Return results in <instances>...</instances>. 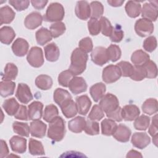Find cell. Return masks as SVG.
<instances>
[{
  "mask_svg": "<svg viewBox=\"0 0 158 158\" xmlns=\"http://www.w3.org/2000/svg\"><path fill=\"white\" fill-rule=\"evenodd\" d=\"M88 56L79 48H75L71 55V63L69 70L74 75L81 74L86 69Z\"/></svg>",
  "mask_w": 158,
  "mask_h": 158,
  "instance_id": "cell-1",
  "label": "cell"
},
{
  "mask_svg": "<svg viewBox=\"0 0 158 158\" xmlns=\"http://www.w3.org/2000/svg\"><path fill=\"white\" fill-rule=\"evenodd\" d=\"M65 133V121L60 117H57L54 120L49 122L48 130V137L56 142L60 141Z\"/></svg>",
  "mask_w": 158,
  "mask_h": 158,
  "instance_id": "cell-2",
  "label": "cell"
},
{
  "mask_svg": "<svg viewBox=\"0 0 158 158\" xmlns=\"http://www.w3.org/2000/svg\"><path fill=\"white\" fill-rule=\"evenodd\" d=\"M65 10L63 6L59 2L50 4L44 15V20L46 22H60L64 17Z\"/></svg>",
  "mask_w": 158,
  "mask_h": 158,
  "instance_id": "cell-3",
  "label": "cell"
},
{
  "mask_svg": "<svg viewBox=\"0 0 158 158\" xmlns=\"http://www.w3.org/2000/svg\"><path fill=\"white\" fill-rule=\"evenodd\" d=\"M121 76L120 69L117 65H109L102 70V78L106 83H114L119 80Z\"/></svg>",
  "mask_w": 158,
  "mask_h": 158,
  "instance_id": "cell-4",
  "label": "cell"
},
{
  "mask_svg": "<svg viewBox=\"0 0 158 158\" xmlns=\"http://www.w3.org/2000/svg\"><path fill=\"white\" fill-rule=\"evenodd\" d=\"M154 28L152 22L143 18L136 20L135 24V30L136 34L141 37L151 35L154 31Z\"/></svg>",
  "mask_w": 158,
  "mask_h": 158,
  "instance_id": "cell-5",
  "label": "cell"
},
{
  "mask_svg": "<svg viewBox=\"0 0 158 158\" xmlns=\"http://www.w3.org/2000/svg\"><path fill=\"white\" fill-rule=\"evenodd\" d=\"M27 60L29 64L35 68L40 67L44 64V57L41 48L38 46L32 47L27 56Z\"/></svg>",
  "mask_w": 158,
  "mask_h": 158,
  "instance_id": "cell-6",
  "label": "cell"
},
{
  "mask_svg": "<svg viewBox=\"0 0 158 158\" xmlns=\"http://www.w3.org/2000/svg\"><path fill=\"white\" fill-rule=\"evenodd\" d=\"M103 111L107 114L116 109L119 106V102L116 96L107 93L100 99L99 104Z\"/></svg>",
  "mask_w": 158,
  "mask_h": 158,
  "instance_id": "cell-7",
  "label": "cell"
},
{
  "mask_svg": "<svg viewBox=\"0 0 158 158\" xmlns=\"http://www.w3.org/2000/svg\"><path fill=\"white\" fill-rule=\"evenodd\" d=\"M92 61L96 65L102 66L109 60L107 49L102 46H97L92 50L91 54Z\"/></svg>",
  "mask_w": 158,
  "mask_h": 158,
  "instance_id": "cell-8",
  "label": "cell"
},
{
  "mask_svg": "<svg viewBox=\"0 0 158 158\" xmlns=\"http://www.w3.org/2000/svg\"><path fill=\"white\" fill-rule=\"evenodd\" d=\"M155 1H149L143 5L141 8V16L143 19H148L151 22L156 21L157 19L158 6L157 3L154 4Z\"/></svg>",
  "mask_w": 158,
  "mask_h": 158,
  "instance_id": "cell-9",
  "label": "cell"
},
{
  "mask_svg": "<svg viewBox=\"0 0 158 158\" xmlns=\"http://www.w3.org/2000/svg\"><path fill=\"white\" fill-rule=\"evenodd\" d=\"M15 97L22 104H28L33 99V95L30 87L27 84L23 83L18 85Z\"/></svg>",
  "mask_w": 158,
  "mask_h": 158,
  "instance_id": "cell-10",
  "label": "cell"
},
{
  "mask_svg": "<svg viewBox=\"0 0 158 158\" xmlns=\"http://www.w3.org/2000/svg\"><path fill=\"white\" fill-rule=\"evenodd\" d=\"M68 87L73 94H78L86 91L87 84L83 77H73L70 81Z\"/></svg>",
  "mask_w": 158,
  "mask_h": 158,
  "instance_id": "cell-11",
  "label": "cell"
},
{
  "mask_svg": "<svg viewBox=\"0 0 158 158\" xmlns=\"http://www.w3.org/2000/svg\"><path fill=\"white\" fill-rule=\"evenodd\" d=\"M131 142L135 148L143 149L149 144L151 139L146 133L136 132L132 135Z\"/></svg>",
  "mask_w": 158,
  "mask_h": 158,
  "instance_id": "cell-12",
  "label": "cell"
},
{
  "mask_svg": "<svg viewBox=\"0 0 158 158\" xmlns=\"http://www.w3.org/2000/svg\"><path fill=\"white\" fill-rule=\"evenodd\" d=\"M43 17L38 12H32L24 20L25 27L30 30H34L42 24Z\"/></svg>",
  "mask_w": 158,
  "mask_h": 158,
  "instance_id": "cell-13",
  "label": "cell"
},
{
  "mask_svg": "<svg viewBox=\"0 0 158 158\" xmlns=\"http://www.w3.org/2000/svg\"><path fill=\"white\" fill-rule=\"evenodd\" d=\"M75 12L78 18L86 20L91 16V9L89 3L86 1H80L76 4Z\"/></svg>",
  "mask_w": 158,
  "mask_h": 158,
  "instance_id": "cell-14",
  "label": "cell"
},
{
  "mask_svg": "<svg viewBox=\"0 0 158 158\" xmlns=\"http://www.w3.org/2000/svg\"><path fill=\"white\" fill-rule=\"evenodd\" d=\"M29 44L27 40L22 38H17L12 44V50L14 54L18 57H23L27 54Z\"/></svg>",
  "mask_w": 158,
  "mask_h": 158,
  "instance_id": "cell-15",
  "label": "cell"
},
{
  "mask_svg": "<svg viewBox=\"0 0 158 158\" xmlns=\"http://www.w3.org/2000/svg\"><path fill=\"white\" fill-rule=\"evenodd\" d=\"M28 118L31 120H40L43 115V104L40 101H33L28 106Z\"/></svg>",
  "mask_w": 158,
  "mask_h": 158,
  "instance_id": "cell-16",
  "label": "cell"
},
{
  "mask_svg": "<svg viewBox=\"0 0 158 158\" xmlns=\"http://www.w3.org/2000/svg\"><path fill=\"white\" fill-rule=\"evenodd\" d=\"M10 146L12 151L23 154L27 150V139L19 136H14L9 140Z\"/></svg>",
  "mask_w": 158,
  "mask_h": 158,
  "instance_id": "cell-17",
  "label": "cell"
},
{
  "mask_svg": "<svg viewBox=\"0 0 158 158\" xmlns=\"http://www.w3.org/2000/svg\"><path fill=\"white\" fill-rule=\"evenodd\" d=\"M46 124L40 120H33L30 123V133L33 137L42 138L45 136Z\"/></svg>",
  "mask_w": 158,
  "mask_h": 158,
  "instance_id": "cell-18",
  "label": "cell"
},
{
  "mask_svg": "<svg viewBox=\"0 0 158 158\" xmlns=\"http://www.w3.org/2000/svg\"><path fill=\"white\" fill-rule=\"evenodd\" d=\"M131 134V131L128 127L123 124H120L117 125L112 136L118 141L126 143L129 141Z\"/></svg>",
  "mask_w": 158,
  "mask_h": 158,
  "instance_id": "cell-19",
  "label": "cell"
},
{
  "mask_svg": "<svg viewBox=\"0 0 158 158\" xmlns=\"http://www.w3.org/2000/svg\"><path fill=\"white\" fill-rule=\"evenodd\" d=\"M140 114L139 108L134 104H128L122 108V118L125 121H133L137 118Z\"/></svg>",
  "mask_w": 158,
  "mask_h": 158,
  "instance_id": "cell-20",
  "label": "cell"
},
{
  "mask_svg": "<svg viewBox=\"0 0 158 158\" xmlns=\"http://www.w3.org/2000/svg\"><path fill=\"white\" fill-rule=\"evenodd\" d=\"M91 101L87 95H81L76 98L78 112L81 115H86L91 107Z\"/></svg>",
  "mask_w": 158,
  "mask_h": 158,
  "instance_id": "cell-21",
  "label": "cell"
},
{
  "mask_svg": "<svg viewBox=\"0 0 158 158\" xmlns=\"http://www.w3.org/2000/svg\"><path fill=\"white\" fill-rule=\"evenodd\" d=\"M44 54L47 60L49 62H56L58 60L60 56V51L58 46L54 43H51L44 46Z\"/></svg>",
  "mask_w": 158,
  "mask_h": 158,
  "instance_id": "cell-22",
  "label": "cell"
},
{
  "mask_svg": "<svg viewBox=\"0 0 158 158\" xmlns=\"http://www.w3.org/2000/svg\"><path fill=\"white\" fill-rule=\"evenodd\" d=\"M86 122L85 118L78 116L69 122L68 128L73 133H80L84 130Z\"/></svg>",
  "mask_w": 158,
  "mask_h": 158,
  "instance_id": "cell-23",
  "label": "cell"
},
{
  "mask_svg": "<svg viewBox=\"0 0 158 158\" xmlns=\"http://www.w3.org/2000/svg\"><path fill=\"white\" fill-rule=\"evenodd\" d=\"M15 16V12L9 6H5L0 8V25L9 24L11 23Z\"/></svg>",
  "mask_w": 158,
  "mask_h": 158,
  "instance_id": "cell-24",
  "label": "cell"
},
{
  "mask_svg": "<svg viewBox=\"0 0 158 158\" xmlns=\"http://www.w3.org/2000/svg\"><path fill=\"white\" fill-rule=\"evenodd\" d=\"M106 91L105 84L102 82L97 83L93 85L89 89V93L94 101L98 102L104 95Z\"/></svg>",
  "mask_w": 158,
  "mask_h": 158,
  "instance_id": "cell-25",
  "label": "cell"
},
{
  "mask_svg": "<svg viewBox=\"0 0 158 158\" xmlns=\"http://www.w3.org/2000/svg\"><path fill=\"white\" fill-rule=\"evenodd\" d=\"M15 37V33L9 26H4L0 29V40L3 44L9 45Z\"/></svg>",
  "mask_w": 158,
  "mask_h": 158,
  "instance_id": "cell-26",
  "label": "cell"
},
{
  "mask_svg": "<svg viewBox=\"0 0 158 158\" xmlns=\"http://www.w3.org/2000/svg\"><path fill=\"white\" fill-rule=\"evenodd\" d=\"M60 107L64 115L68 118L73 117L78 112L77 104L72 99L67 101Z\"/></svg>",
  "mask_w": 158,
  "mask_h": 158,
  "instance_id": "cell-27",
  "label": "cell"
},
{
  "mask_svg": "<svg viewBox=\"0 0 158 158\" xmlns=\"http://www.w3.org/2000/svg\"><path fill=\"white\" fill-rule=\"evenodd\" d=\"M53 99L54 102L60 107L67 101L72 99V97L69 92L66 89L57 88L54 92Z\"/></svg>",
  "mask_w": 158,
  "mask_h": 158,
  "instance_id": "cell-28",
  "label": "cell"
},
{
  "mask_svg": "<svg viewBox=\"0 0 158 158\" xmlns=\"http://www.w3.org/2000/svg\"><path fill=\"white\" fill-rule=\"evenodd\" d=\"M125 9L130 17L136 18L138 17L141 13V6L138 1H128L126 3Z\"/></svg>",
  "mask_w": 158,
  "mask_h": 158,
  "instance_id": "cell-29",
  "label": "cell"
},
{
  "mask_svg": "<svg viewBox=\"0 0 158 158\" xmlns=\"http://www.w3.org/2000/svg\"><path fill=\"white\" fill-rule=\"evenodd\" d=\"M35 37L37 43L41 46H44L52 38L51 31L44 27H42L36 31Z\"/></svg>",
  "mask_w": 158,
  "mask_h": 158,
  "instance_id": "cell-30",
  "label": "cell"
},
{
  "mask_svg": "<svg viewBox=\"0 0 158 158\" xmlns=\"http://www.w3.org/2000/svg\"><path fill=\"white\" fill-rule=\"evenodd\" d=\"M149 54L141 49L134 51L131 56V60L135 65H143L149 60Z\"/></svg>",
  "mask_w": 158,
  "mask_h": 158,
  "instance_id": "cell-31",
  "label": "cell"
},
{
  "mask_svg": "<svg viewBox=\"0 0 158 158\" xmlns=\"http://www.w3.org/2000/svg\"><path fill=\"white\" fill-rule=\"evenodd\" d=\"M18 74V68L13 63H7L2 73V80L11 81L15 80Z\"/></svg>",
  "mask_w": 158,
  "mask_h": 158,
  "instance_id": "cell-32",
  "label": "cell"
},
{
  "mask_svg": "<svg viewBox=\"0 0 158 158\" xmlns=\"http://www.w3.org/2000/svg\"><path fill=\"white\" fill-rule=\"evenodd\" d=\"M52 83V78L47 75H40L35 79L36 86L42 90L49 89L51 88Z\"/></svg>",
  "mask_w": 158,
  "mask_h": 158,
  "instance_id": "cell-33",
  "label": "cell"
},
{
  "mask_svg": "<svg viewBox=\"0 0 158 158\" xmlns=\"http://www.w3.org/2000/svg\"><path fill=\"white\" fill-rule=\"evenodd\" d=\"M20 107L19 104L14 98L6 99L2 104V107L7 115H14Z\"/></svg>",
  "mask_w": 158,
  "mask_h": 158,
  "instance_id": "cell-34",
  "label": "cell"
},
{
  "mask_svg": "<svg viewBox=\"0 0 158 158\" xmlns=\"http://www.w3.org/2000/svg\"><path fill=\"white\" fill-rule=\"evenodd\" d=\"M15 83L9 80H2L0 83V94L3 98H6L14 94Z\"/></svg>",
  "mask_w": 158,
  "mask_h": 158,
  "instance_id": "cell-35",
  "label": "cell"
},
{
  "mask_svg": "<svg viewBox=\"0 0 158 158\" xmlns=\"http://www.w3.org/2000/svg\"><path fill=\"white\" fill-rule=\"evenodd\" d=\"M142 110L144 114L151 115L157 112V101L155 98L147 99L143 104Z\"/></svg>",
  "mask_w": 158,
  "mask_h": 158,
  "instance_id": "cell-36",
  "label": "cell"
},
{
  "mask_svg": "<svg viewBox=\"0 0 158 158\" xmlns=\"http://www.w3.org/2000/svg\"><path fill=\"white\" fill-rule=\"evenodd\" d=\"M117 127L114 120L110 118L104 119L101 122V132L106 136H111L114 133Z\"/></svg>",
  "mask_w": 158,
  "mask_h": 158,
  "instance_id": "cell-37",
  "label": "cell"
},
{
  "mask_svg": "<svg viewBox=\"0 0 158 158\" xmlns=\"http://www.w3.org/2000/svg\"><path fill=\"white\" fill-rule=\"evenodd\" d=\"M28 149L29 152L33 156H41L45 154L41 142L33 138H30L29 140Z\"/></svg>",
  "mask_w": 158,
  "mask_h": 158,
  "instance_id": "cell-38",
  "label": "cell"
},
{
  "mask_svg": "<svg viewBox=\"0 0 158 158\" xmlns=\"http://www.w3.org/2000/svg\"><path fill=\"white\" fill-rule=\"evenodd\" d=\"M59 116L57 107L54 104H49L46 106L43 112V119L47 122H51Z\"/></svg>",
  "mask_w": 158,
  "mask_h": 158,
  "instance_id": "cell-39",
  "label": "cell"
},
{
  "mask_svg": "<svg viewBox=\"0 0 158 158\" xmlns=\"http://www.w3.org/2000/svg\"><path fill=\"white\" fill-rule=\"evenodd\" d=\"M12 128L15 133L25 137L29 136L30 128L28 123L15 121L12 124Z\"/></svg>",
  "mask_w": 158,
  "mask_h": 158,
  "instance_id": "cell-40",
  "label": "cell"
},
{
  "mask_svg": "<svg viewBox=\"0 0 158 158\" xmlns=\"http://www.w3.org/2000/svg\"><path fill=\"white\" fill-rule=\"evenodd\" d=\"M150 118L145 115L138 116L135 119L134 127L137 130H146L149 126Z\"/></svg>",
  "mask_w": 158,
  "mask_h": 158,
  "instance_id": "cell-41",
  "label": "cell"
},
{
  "mask_svg": "<svg viewBox=\"0 0 158 158\" xmlns=\"http://www.w3.org/2000/svg\"><path fill=\"white\" fill-rule=\"evenodd\" d=\"M91 18L98 19L101 18L104 13V6L99 1H92L90 4Z\"/></svg>",
  "mask_w": 158,
  "mask_h": 158,
  "instance_id": "cell-42",
  "label": "cell"
},
{
  "mask_svg": "<svg viewBox=\"0 0 158 158\" xmlns=\"http://www.w3.org/2000/svg\"><path fill=\"white\" fill-rule=\"evenodd\" d=\"M49 29L52 38H56L64 33L66 27L64 23L62 22H57L52 23Z\"/></svg>",
  "mask_w": 158,
  "mask_h": 158,
  "instance_id": "cell-43",
  "label": "cell"
},
{
  "mask_svg": "<svg viewBox=\"0 0 158 158\" xmlns=\"http://www.w3.org/2000/svg\"><path fill=\"white\" fill-rule=\"evenodd\" d=\"M107 54L109 60L112 62H116L118 60L122 55V52L120 47L116 44H110L107 48Z\"/></svg>",
  "mask_w": 158,
  "mask_h": 158,
  "instance_id": "cell-44",
  "label": "cell"
},
{
  "mask_svg": "<svg viewBox=\"0 0 158 158\" xmlns=\"http://www.w3.org/2000/svg\"><path fill=\"white\" fill-rule=\"evenodd\" d=\"M104 117V113L99 105L95 104L91 109L88 116V118L91 120L99 121Z\"/></svg>",
  "mask_w": 158,
  "mask_h": 158,
  "instance_id": "cell-45",
  "label": "cell"
},
{
  "mask_svg": "<svg viewBox=\"0 0 158 158\" xmlns=\"http://www.w3.org/2000/svg\"><path fill=\"white\" fill-rule=\"evenodd\" d=\"M85 132L89 135H96L99 133V125L97 122L94 120H86L85 127L84 128Z\"/></svg>",
  "mask_w": 158,
  "mask_h": 158,
  "instance_id": "cell-46",
  "label": "cell"
},
{
  "mask_svg": "<svg viewBox=\"0 0 158 158\" xmlns=\"http://www.w3.org/2000/svg\"><path fill=\"white\" fill-rule=\"evenodd\" d=\"M146 72L147 78H155L157 75V68L156 63L149 60L143 65Z\"/></svg>",
  "mask_w": 158,
  "mask_h": 158,
  "instance_id": "cell-47",
  "label": "cell"
},
{
  "mask_svg": "<svg viewBox=\"0 0 158 158\" xmlns=\"http://www.w3.org/2000/svg\"><path fill=\"white\" fill-rule=\"evenodd\" d=\"M120 69L122 76L124 77H130L133 74L134 66L127 61H120L117 65Z\"/></svg>",
  "mask_w": 158,
  "mask_h": 158,
  "instance_id": "cell-48",
  "label": "cell"
},
{
  "mask_svg": "<svg viewBox=\"0 0 158 158\" xmlns=\"http://www.w3.org/2000/svg\"><path fill=\"white\" fill-rule=\"evenodd\" d=\"M99 22L101 24V31L102 34L106 36H110L113 30V27L110 21L106 17H101Z\"/></svg>",
  "mask_w": 158,
  "mask_h": 158,
  "instance_id": "cell-49",
  "label": "cell"
},
{
  "mask_svg": "<svg viewBox=\"0 0 158 158\" xmlns=\"http://www.w3.org/2000/svg\"><path fill=\"white\" fill-rule=\"evenodd\" d=\"M74 75L69 70L62 71L58 76V82L60 85L64 87H68L69 84Z\"/></svg>",
  "mask_w": 158,
  "mask_h": 158,
  "instance_id": "cell-50",
  "label": "cell"
},
{
  "mask_svg": "<svg viewBox=\"0 0 158 158\" xmlns=\"http://www.w3.org/2000/svg\"><path fill=\"white\" fill-rule=\"evenodd\" d=\"M130 78L135 81H141L146 78V72L143 65H135L133 74Z\"/></svg>",
  "mask_w": 158,
  "mask_h": 158,
  "instance_id": "cell-51",
  "label": "cell"
},
{
  "mask_svg": "<svg viewBox=\"0 0 158 158\" xmlns=\"http://www.w3.org/2000/svg\"><path fill=\"white\" fill-rule=\"evenodd\" d=\"M88 28L91 35H98L101 31V24L98 19L91 18L88 22Z\"/></svg>",
  "mask_w": 158,
  "mask_h": 158,
  "instance_id": "cell-52",
  "label": "cell"
},
{
  "mask_svg": "<svg viewBox=\"0 0 158 158\" xmlns=\"http://www.w3.org/2000/svg\"><path fill=\"white\" fill-rule=\"evenodd\" d=\"M124 36V33L122 30V27L120 25L116 24V25L113 27L112 32L110 35V39L111 41L114 43L120 42Z\"/></svg>",
  "mask_w": 158,
  "mask_h": 158,
  "instance_id": "cell-53",
  "label": "cell"
},
{
  "mask_svg": "<svg viewBox=\"0 0 158 158\" xmlns=\"http://www.w3.org/2000/svg\"><path fill=\"white\" fill-rule=\"evenodd\" d=\"M143 47L147 52H153L157 48V40L156 37L150 36L146 38L143 42Z\"/></svg>",
  "mask_w": 158,
  "mask_h": 158,
  "instance_id": "cell-54",
  "label": "cell"
},
{
  "mask_svg": "<svg viewBox=\"0 0 158 158\" xmlns=\"http://www.w3.org/2000/svg\"><path fill=\"white\" fill-rule=\"evenodd\" d=\"M78 47L81 51H84L86 53L92 51V50L93 49V44L91 38L89 37H85L84 38H82L79 41Z\"/></svg>",
  "mask_w": 158,
  "mask_h": 158,
  "instance_id": "cell-55",
  "label": "cell"
},
{
  "mask_svg": "<svg viewBox=\"0 0 158 158\" xmlns=\"http://www.w3.org/2000/svg\"><path fill=\"white\" fill-rule=\"evenodd\" d=\"M9 3L17 11H22L28 7L30 1L28 0H10Z\"/></svg>",
  "mask_w": 158,
  "mask_h": 158,
  "instance_id": "cell-56",
  "label": "cell"
},
{
  "mask_svg": "<svg viewBox=\"0 0 158 158\" xmlns=\"http://www.w3.org/2000/svg\"><path fill=\"white\" fill-rule=\"evenodd\" d=\"M14 117L17 119L21 120H28V110L27 109V107L23 105H20V107L16 112V114L14 115Z\"/></svg>",
  "mask_w": 158,
  "mask_h": 158,
  "instance_id": "cell-57",
  "label": "cell"
},
{
  "mask_svg": "<svg viewBox=\"0 0 158 158\" xmlns=\"http://www.w3.org/2000/svg\"><path fill=\"white\" fill-rule=\"evenodd\" d=\"M106 116L114 121L116 122H121L122 121V108L118 106L116 109L114 110L113 111L107 113Z\"/></svg>",
  "mask_w": 158,
  "mask_h": 158,
  "instance_id": "cell-58",
  "label": "cell"
},
{
  "mask_svg": "<svg viewBox=\"0 0 158 158\" xmlns=\"http://www.w3.org/2000/svg\"><path fill=\"white\" fill-rule=\"evenodd\" d=\"M148 132L149 135L153 138L157 137V115L156 114L152 119V123L149 128Z\"/></svg>",
  "mask_w": 158,
  "mask_h": 158,
  "instance_id": "cell-59",
  "label": "cell"
},
{
  "mask_svg": "<svg viewBox=\"0 0 158 158\" xmlns=\"http://www.w3.org/2000/svg\"><path fill=\"white\" fill-rule=\"evenodd\" d=\"M48 2V1H45V0H38V1H36V0H33V1H31V3L33 6V7H35L36 9H38V10H40V9H43L45 6L47 4V3Z\"/></svg>",
  "mask_w": 158,
  "mask_h": 158,
  "instance_id": "cell-60",
  "label": "cell"
},
{
  "mask_svg": "<svg viewBox=\"0 0 158 158\" xmlns=\"http://www.w3.org/2000/svg\"><path fill=\"white\" fill-rule=\"evenodd\" d=\"M9 154V149L7 147V145L5 141L3 139L1 140V154L0 157L1 158H3Z\"/></svg>",
  "mask_w": 158,
  "mask_h": 158,
  "instance_id": "cell-61",
  "label": "cell"
},
{
  "mask_svg": "<svg viewBox=\"0 0 158 158\" xmlns=\"http://www.w3.org/2000/svg\"><path fill=\"white\" fill-rule=\"evenodd\" d=\"M127 157H142L143 156L139 152L135 150H130L127 154Z\"/></svg>",
  "mask_w": 158,
  "mask_h": 158,
  "instance_id": "cell-62",
  "label": "cell"
},
{
  "mask_svg": "<svg viewBox=\"0 0 158 158\" xmlns=\"http://www.w3.org/2000/svg\"><path fill=\"white\" fill-rule=\"evenodd\" d=\"M124 2V0H112V1H107V3L112 6V7H120L121 6Z\"/></svg>",
  "mask_w": 158,
  "mask_h": 158,
  "instance_id": "cell-63",
  "label": "cell"
}]
</instances>
